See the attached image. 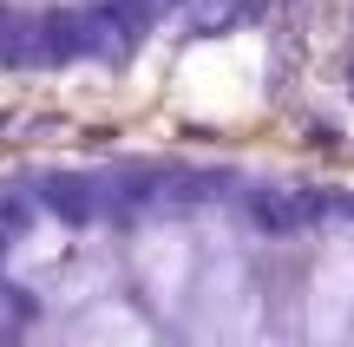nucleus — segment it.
Segmentation results:
<instances>
[{"label":"nucleus","mask_w":354,"mask_h":347,"mask_svg":"<svg viewBox=\"0 0 354 347\" xmlns=\"http://www.w3.org/2000/svg\"><path fill=\"white\" fill-rule=\"evenodd\" d=\"M0 341H354V184L223 157L46 164L0 184Z\"/></svg>","instance_id":"1"}]
</instances>
